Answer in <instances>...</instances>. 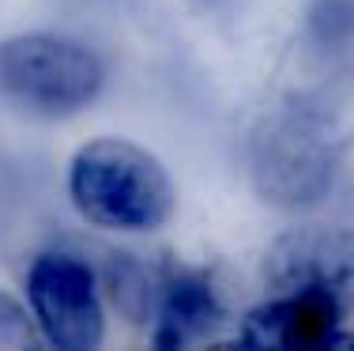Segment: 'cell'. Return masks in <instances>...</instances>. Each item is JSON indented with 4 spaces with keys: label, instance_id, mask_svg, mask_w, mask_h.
I'll list each match as a JSON object with an SVG mask.
<instances>
[{
    "label": "cell",
    "instance_id": "1",
    "mask_svg": "<svg viewBox=\"0 0 354 351\" xmlns=\"http://www.w3.org/2000/svg\"><path fill=\"white\" fill-rule=\"evenodd\" d=\"M68 197L87 223L124 234L166 227L177 208L166 166L124 136H95L72 155Z\"/></svg>",
    "mask_w": 354,
    "mask_h": 351
},
{
    "label": "cell",
    "instance_id": "2",
    "mask_svg": "<svg viewBox=\"0 0 354 351\" xmlns=\"http://www.w3.org/2000/svg\"><path fill=\"white\" fill-rule=\"evenodd\" d=\"M339 155V136L324 114L309 106H279L252 132L249 174L264 200L279 208H309L335 186Z\"/></svg>",
    "mask_w": 354,
    "mask_h": 351
},
{
    "label": "cell",
    "instance_id": "3",
    "mask_svg": "<svg viewBox=\"0 0 354 351\" xmlns=\"http://www.w3.org/2000/svg\"><path fill=\"white\" fill-rule=\"evenodd\" d=\"M106 83L98 53L68 35H12L0 42V95L35 117L87 110Z\"/></svg>",
    "mask_w": 354,
    "mask_h": 351
},
{
    "label": "cell",
    "instance_id": "4",
    "mask_svg": "<svg viewBox=\"0 0 354 351\" xmlns=\"http://www.w3.org/2000/svg\"><path fill=\"white\" fill-rule=\"evenodd\" d=\"M27 306L41 340L61 351H95L106 340L98 276L75 253H41L27 276Z\"/></svg>",
    "mask_w": 354,
    "mask_h": 351
},
{
    "label": "cell",
    "instance_id": "5",
    "mask_svg": "<svg viewBox=\"0 0 354 351\" xmlns=\"http://www.w3.org/2000/svg\"><path fill=\"white\" fill-rule=\"evenodd\" d=\"M272 291H306L354 317V227H298L264 253Z\"/></svg>",
    "mask_w": 354,
    "mask_h": 351
},
{
    "label": "cell",
    "instance_id": "6",
    "mask_svg": "<svg viewBox=\"0 0 354 351\" xmlns=\"http://www.w3.org/2000/svg\"><path fill=\"white\" fill-rule=\"evenodd\" d=\"M241 344L279 351H324L354 348V332H347V317L324 298L306 295V291H275L268 303L245 314Z\"/></svg>",
    "mask_w": 354,
    "mask_h": 351
},
{
    "label": "cell",
    "instance_id": "7",
    "mask_svg": "<svg viewBox=\"0 0 354 351\" xmlns=\"http://www.w3.org/2000/svg\"><path fill=\"white\" fill-rule=\"evenodd\" d=\"M158 295V321H155V348H185L212 336L223 325V298L212 280L200 272H177L162 283Z\"/></svg>",
    "mask_w": 354,
    "mask_h": 351
},
{
    "label": "cell",
    "instance_id": "8",
    "mask_svg": "<svg viewBox=\"0 0 354 351\" xmlns=\"http://www.w3.org/2000/svg\"><path fill=\"white\" fill-rule=\"evenodd\" d=\"M41 344V329L27 303L0 291V351H30Z\"/></svg>",
    "mask_w": 354,
    "mask_h": 351
},
{
    "label": "cell",
    "instance_id": "9",
    "mask_svg": "<svg viewBox=\"0 0 354 351\" xmlns=\"http://www.w3.org/2000/svg\"><path fill=\"white\" fill-rule=\"evenodd\" d=\"M151 280L143 276L140 264H132L129 257H117V269L109 272V295H113V303L121 306L129 317H143L151 310Z\"/></svg>",
    "mask_w": 354,
    "mask_h": 351
}]
</instances>
